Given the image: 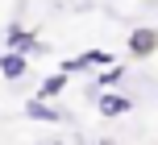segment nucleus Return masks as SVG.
<instances>
[{"instance_id": "nucleus-3", "label": "nucleus", "mask_w": 158, "mask_h": 145, "mask_svg": "<svg viewBox=\"0 0 158 145\" xmlns=\"http://www.w3.org/2000/svg\"><path fill=\"white\" fill-rule=\"evenodd\" d=\"M154 50H158V33L154 29H133L129 33V54L133 58H150Z\"/></svg>"}, {"instance_id": "nucleus-9", "label": "nucleus", "mask_w": 158, "mask_h": 145, "mask_svg": "<svg viewBox=\"0 0 158 145\" xmlns=\"http://www.w3.org/2000/svg\"><path fill=\"white\" fill-rule=\"evenodd\" d=\"M50 145H63V141H50Z\"/></svg>"}, {"instance_id": "nucleus-5", "label": "nucleus", "mask_w": 158, "mask_h": 145, "mask_svg": "<svg viewBox=\"0 0 158 145\" xmlns=\"http://www.w3.org/2000/svg\"><path fill=\"white\" fill-rule=\"evenodd\" d=\"M63 87H67V75L63 71H54V75H46L42 79V87H38V100L46 104V100H54V96H63Z\"/></svg>"}, {"instance_id": "nucleus-8", "label": "nucleus", "mask_w": 158, "mask_h": 145, "mask_svg": "<svg viewBox=\"0 0 158 145\" xmlns=\"http://www.w3.org/2000/svg\"><path fill=\"white\" fill-rule=\"evenodd\" d=\"M79 58H83V66H117V58L104 54V50H87V54H79Z\"/></svg>"}, {"instance_id": "nucleus-6", "label": "nucleus", "mask_w": 158, "mask_h": 145, "mask_svg": "<svg viewBox=\"0 0 158 145\" xmlns=\"http://www.w3.org/2000/svg\"><path fill=\"white\" fill-rule=\"evenodd\" d=\"M25 66H29V58H21V54H0V75H4V79H21Z\"/></svg>"}, {"instance_id": "nucleus-2", "label": "nucleus", "mask_w": 158, "mask_h": 145, "mask_svg": "<svg viewBox=\"0 0 158 145\" xmlns=\"http://www.w3.org/2000/svg\"><path fill=\"white\" fill-rule=\"evenodd\" d=\"M96 112L100 116H125L133 112V96H125V91H100V100H96Z\"/></svg>"}, {"instance_id": "nucleus-4", "label": "nucleus", "mask_w": 158, "mask_h": 145, "mask_svg": "<svg viewBox=\"0 0 158 145\" xmlns=\"http://www.w3.org/2000/svg\"><path fill=\"white\" fill-rule=\"evenodd\" d=\"M25 116H29V120H42V124H58L63 120V112H58L54 104H42V100H29V104H25Z\"/></svg>"}, {"instance_id": "nucleus-1", "label": "nucleus", "mask_w": 158, "mask_h": 145, "mask_svg": "<svg viewBox=\"0 0 158 145\" xmlns=\"http://www.w3.org/2000/svg\"><path fill=\"white\" fill-rule=\"evenodd\" d=\"M42 50H46V46H42L29 29H21V25H8V29H4V54L29 58V54H42Z\"/></svg>"}, {"instance_id": "nucleus-7", "label": "nucleus", "mask_w": 158, "mask_h": 145, "mask_svg": "<svg viewBox=\"0 0 158 145\" xmlns=\"http://www.w3.org/2000/svg\"><path fill=\"white\" fill-rule=\"evenodd\" d=\"M121 79H125V66H108V71H100V79H96V87L100 91H117Z\"/></svg>"}]
</instances>
